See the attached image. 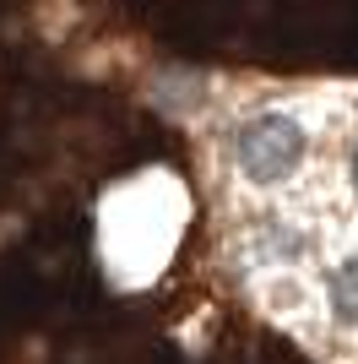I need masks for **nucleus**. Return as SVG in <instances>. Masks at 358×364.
Segmentation results:
<instances>
[{"instance_id": "obj_1", "label": "nucleus", "mask_w": 358, "mask_h": 364, "mask_svg": "<svg viewBox=\"0 0 358 364\" xmlns=\"http://www.w3.org/2000/svg\"><path fill=\"white\" fill-rule=\"evenodd\" d=\"M320 125L304 104H255L244 109L223 136L228 180L255 201H283L310 174Z\"/></svg>"}, {"instance_id": "obj_2", "label": "nucleus", "mask_w": 358, "mask_h": 364, "mask_svg": "<svg viewBox=\"0 0 358 364\" xmlns=\"http://www.w3.org/2000/svg\"><path fill=\"white\" fill-rule=\"evenodd\" d=\"M320 250H326V234L315 228V218L293 213L283 201H266L255 218H244V223H239V240H234L239 267L250 277H261V283H277V289L304 283V277L315 272Z\"/></svg>"}, {"instance_id": "obj_4", "label": "nucleus", "mask_w": 358, "mask_h": 364, "mask_svg": "<svg viewBox=\"0 0 358 364\" xmlns=\"http://www.w3.org/2000/svg\"><path fill=\"white\" fill-rule=\"evenodd\" d=\"M342 191H347V201L358 207V125L342 136Z\"/></svg>"}, {"instance_id": "obj_3", "label": "nucleus", "mask_w": 358, "mask_h": 364, "mask_svg": "<svg viewBox=\"0 0 358 364\" xmlns=\"http://www.w3.org/2000/svg\"><path fill=\"white\" fill-rule=\"evenodd\" d=\"M310 299L337 337L358 343V240L326 245L310 272Z\"/></svg>"}]
</instances>
